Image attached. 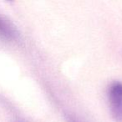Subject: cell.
<instances>
[{
	"mask_svg": "<svg viewBox=\"0 0 122 122\" xmlns=\"http://www.w3.org/2000/svg\"><path fill=\"white\" fill-rule=\"evenodd\" d=\"M107 96L113 119L115 122H122V82L115 81L110 84Z\"/></svg>",
	"mask_w": 122,
	"mask_h": 122,
	"instance_id": "obj_1",
	"label": "cell"
},
{
	"mask_svg": "<svg viewBox=\"0 0 122 122\" xmlns=\"http://www.w3.org/2000/svg\"><path fill=\"white\" fill-rule=\"evenodd\" d=\"M0 35L9 40L16 39L19 37V32L15 26L1 14H0Z\"/></svg>",
	"mask_w": 122,
	"mask_h": 122,
	"instance_id": "obj_2",
	"label": "cell"
}]
</instances>
